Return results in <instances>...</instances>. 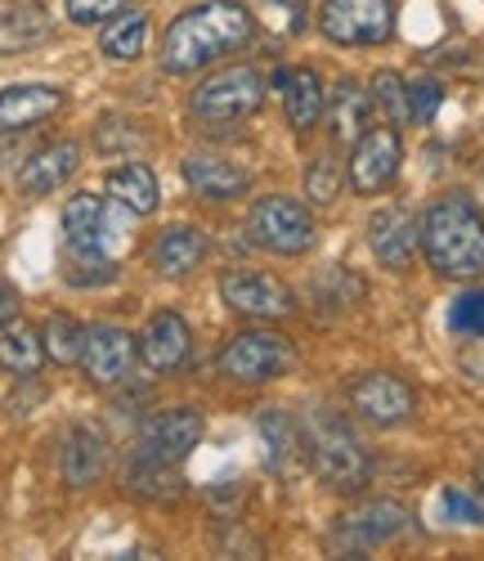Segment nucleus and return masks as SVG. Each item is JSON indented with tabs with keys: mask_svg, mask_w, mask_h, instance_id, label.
I'll use <instances>...</instances> for the list:
<instances>
[{
	"mask_svg": "<svg viewBox=\"0 0 484 561\" xmlns=\"http://www.w3.org/2000/svg\"><path fill=\"white\" fill-rule=\"evenodd\" d=\"M256 36V19L238 0H207L198 10H184L162 36V68L171 77H193L207 64L242 50Z\"/></svg>",
	"mask_w": 484,
	"mask_h": 561,
	"instance_id": "nucleus-1",
	"label": "nucleus"
},
{
	"mask_svg": "<svg viewBox=\"0 0 484 561\" xmlns=\"http://www.w3.org/2000/svg\"><path fill=\"white\" fill-rule=\"evenodd\" d=\"M422 256L445 278H480L484 274V216L466 194H445L426 207Z\"/></svg>",
	"mask_w": 484,
	"mask_h": 561,
	"instance_id": "nucleus-2",
	"label": "nucleus"
},
{
	"mask_svg": "<svg viewBox=\"0 0 484 561\" xmlns=\"http://www.w3.org/2000/svg\"><path fill=\"white\" fill-rule=\"evenodd\" d=\"M306 458L319 472V481L336 494H359L372 481V454L355 436V427L332 409H310L306 417Z\"/></svg>",
	"mask_w": 484,
	"mask_h": 561,
	"instance_id": "nucleus-3",
	"label": "nucleus"
},
{
	"mask_svg": "<svg viewBox=\"0 0 484 561\" xmlns=\"http://www.w3.org/2000/svg\"><path fill=\"white\" fill-rule=\"evenodd\" d=\"M297 364V346L292 337L283 333H269V329H256V333H238L224 342L216 368L224 373L229 382H242V387H265L274 378H283L287 368Z\"/></svg>",
	"mask_w": 484,
	"mask_h": 561,
	"instance_id": "nucleus-4",
	"label": "nucleus"
},
{
	"mask_svg": "<svg viewBox=\"0 0 484 561\" xmlns=\"http://www.w3.org/2000/svg\"><path fill=\"white\" fill-rule=\"evenodd\" d=\"M261 104H265V81L256 68H224L188 95V113L207 126H233L261 113Z\"/></svg>",
	"mask_w": 484,
	"mask_h": 561,
	"instance_id": "nucleus-5",
	"label": "nucleus"
},
{
	"mask_svg": "<svg viewBox=\"0 0 484 561\" xmlns=\"http://www.w3.org/2000/svg\"><path fill=\"white\" fill-rule=\"evenodd\" d=\"M252 239L274 252V256H306L314 243H319V229H314V216L306 203L287 198V194H269L252 207Z\"/></svg>",
	"mask_w": 484,
	"mask_h": 561,
	"instance_id": "nucleus-6",
	"label": "nucleus"
},
{
	"mask_svg": "<svg viewBox=\"0 0 484 561\" xmlns=\"http://www.w3.org/2000/svg\"><path fill=\"white\" fill-rule=\"evenodd\" d=\"M319 32L332 45H385L395 36V0H323Z\"/></svg>",
	"mask_w": 484,
	"mask_h": 561,
	"instance_id": "nucleus-7",
	"label": "nucleus"
},
{
	"mask_svg": "<svg viewBox=\"0 0 484 561\" xmlns=\"http://www.w3.org/2000/svg\"><path fill=\"white\" fill-rule=\"evenodd\" d=\"M400 162H404V139L395 126H372L364 130L355 145H350V162H346V180L350 190L372 198L381 190H391L395 175H400Z\"/></svg>",
	"mask_w": 484,
	"mask_h": 561,
	"instance_id": "nucleus-8",
	"label": "nucleus"
},
{
	"mask_svg": "<svg viewBox=\"0 0 484 561\" xmlns=\"http://www.w3.org/2000/svg\"><path fill=\"white\" fill-rule=\"evenodd\" d=\"M408 522H413V517H408L404 503H395V499H368V503H359L355 512H346V517L336 522L332 548H336V552H350V557L372 552V548H381V543L400 539V535L408 530Z\"/></svg>",
	"mask_w": 484,
	"mask_h": 561,
	"instance_id": "nucleus-9",
	"label": "nucleus"
},
{
	"mask_svg": "<svg viewBox=\"0 0 484 561\" xmlns=\"http://www.w3.org/2000/svg\"><path fill=\"white\" fill-rule=\"evenodd\" d=\"M220 301L247 319H287L297 314V297L283 278L265 274V270H224L220 274Z\"/></svg>",
	"mask_w": 484,
	"mask_h": 561,
	"instance_id": "nucleus-10",
	"label": "nucleus"
},
{
	"mask_svg": "<svg viewBox=\"0 0 484 561\" xmlns=\"http://www.w3.org/2000/svg\"><path fill=\"white\" fill-rule=\"evenodd\" d=\"M135 355H139V342L117 329V323H94L85 329V346H81V373L90 378V387H122L135 368Z\"/></svg>",
	"mask_w": 484,
	"mask_h": 561,
	"instance_id": "nucleus-11",
	"label": "nucleus"
},
{
	"mask_svg": "<svg viewBox=\"0 0 484 561\" xmlns=\"http://www.w3.org/2000/svg\"><path fill=\"white\" fill-rule=\"evenodd\" d=\"M350 409L368 427H400L413 417L417 396L400 373H364V378L350 387Z\"/></svg>",
	"mask_w": 484,
	"mask_h": 561,
	"instance_id": "nucleus-12",
	"label": "nucleus"
},
{
	"mask_svg": "<svg viewBox=\"0 0 484 561\" xmlns=\"http://www.w3.org/2000/svg\"><path fill=\"white\" fill-rule=\"evenodd\" d=\"M203 440V413L198 409H166L153 413L149 423L139 427V458H153V462H184Z\"/></svg>",
	"mask_w": 484,
	"mask_h": 561,
	"instance_id": "nucleus-13",
	"label": "nucleus"
},
{
	"mask_svg": "<svg viewBox=\"0 0 484 561\" xmlns=\"http://www.w3.org/2000/svg\"><path fill=\"white\" fill-rule=\"evenodd\" d=\"M368 248L385 270H408L413 256L422 252V220L400 203L372 211L368 216Z\"/></svg>",
	"mask_w": 484,
	"mask_h": 561,
	"instance_id": "nucleus-14",
	"label": "nucleus"
},
{
	"mask_svg": "<svg viewBox=\"0 0 484 561\" xmlns=\"http://www.w3.org/2000/svg\"><path fill=\"white\" fill-rule=\"evenodd\" d=\"M135 342H139V359L149 364L153 373L184 368V359L193 351V333H188V323L175 310H158L149 323H143V333Z\"/></svg>",
	"mask_w": 484,
	"mask_h": 561,
	"instance_id": "nucleus-15",
	"label": "nucleus"
},
{
	"mask_svg": "<svg viewBox=\"0 0 484 561\" xmlns=\"http://www.w3.org/2000/svg\"><path fill=\"white\" fill-rule=\"evenodd\" d=\"M274 90H283V108H287V122L292 130H314L327 113V90H323V77L314 68H278Z\"/></svg>",
	"mask_w": 484,
	"mask_h": 561,
	"instance_id": "nucleus-16",
	"label": "nucleus"
},
{
	"mask_svg": "<svg viewBox=\"0 0 484 561\" xmlns=\"http://www.w3.org/2000/svg\"><path fill=\"white\" fill-rule=\"evenodd\" d=\"M64 243L72 256H108V207L100 194H72L64 207Z\"/></svg>",
	"mask_w": 484,
	"mask_h": 561,
	"instance_id": "nucleus-17",
	"label": "nucleus"
},
{
	"mask_svg": "<svg viewBox=\"0 0 484 561\" xmlns=\"http://www.w3.org/2000/svg\"><path fill=\"white\" fill-rule=\"evenodd\" d=\"M64 104H68V95L59 85H5L0 90V135L50 122Z\"/></svg>",
	"mask_w": 484,
	"mask_h": 561,
	"instance_id": "nucleus-18",
	"label": "nucleus"
},
{
	"mask_svg": "<svg viewBox=\"0 0 484 561\" xmlns=\"http://www.w3.org/2000/svg\"><path fill=\"white\" fill-rule=\"evenodd\" d=\"M77 167H81V149L72 145V139L45 145V149H36V153L23 162V171H19V190H23L27 198H45V194L64 190V180H72Z\"/></svg>",
	"mask_w": 484,
	"mask_h": 561,
	"instance_id": "nucleus-19",
	"label": "nucleus"
},
{
	"mask_svg": "<svg viewBox=\"0 0 484 561\" xmlns=\"http://www.w3.org/2000/svg\"><path fill=\"white\" fill-rule=\"evenodd\" d=\"M104 462H108V440H104V432L77 423V427L64 436L59 467H64V481H68L72 490H90L94 481L104 477Z\"/></svg>",
	"mask_w": 484,
	"mask_h": 561,
	"instance_id": "nucleus-20",
	"label": "nucleus"
},
{
	"mask_svg": "<svg viewBox=\"0 0 484 561\" xmlns=\"http://www.w3.org/2000/svg\"><path fill=\"white\" fill-rule=\"evenodd\" d=\"M184 180H188L193 194H203L211 203H233V198L247 194V184H252L242 167H233L224 158H211V153H193L184 162Z\"/></svg>",
	"mask_w": 484,
	"mask_h": 561,
	"instance_id": "nucleus-21",
	"label": "nucleus"
},
{
	"mask_svg": "<svg viewBox=\"0 0 484 561\" xmlns=\"http://www.w3.org/2000/svg\"><path fill=\"white\" fill-rule=\"evenodd\" d=\"M203 256H207V233H198L193 225H171V229H162L158 243H153V252H149L153 270L166 274V278L193 274V270L203 265Z\"/></svg>",
	"mask_w": 484,
	"mask_h": 561,
	"instance_id": "nucleus-22",
	"label": "nucleus"
},
{
	"mask_svg": "<svg viewBox=\"0 0 484 561\" xmlns=\"http://www.w3.org/2000/svg\"><path fill=\"white\" fill-rule=\"evenodd\" d=\"M55 32V19L45 14L36 0H19V5L0 10V55H23L45 45Z\"/></svg>",
	"mask_w": 484,
	"mask_h": 561,
	"instance_id": "nucleus-23",
	"label": "nucleus"
},
{
	"mask_svg": "<svg viewBox=\"0 0 484 561\" xmlns=\"http://www.w3.org/2000/svg\"><path fill=\"white\" fill-rule=\"evenodd\" d=\"M368 113H372V95L359 81H336L332 100H327V122H332V139L336 145H355L368 130Z\"/></svg>",
	"mask_w": 484,
	"mask_h": 561,
	"instance_id": "nucleus-24",
	"label": "nucleus"
},
{
	"mask_svg": "<svg viewBox=\"0 0 484 561\" xmlns=\"http://www.w3.org/2000/svg\"><path fill=\"white\" fill-rule=\"evenodd\" d=\"M45 364V337L23 319H10L0 329V368L14 373V378H36Z\"/></svg>",
	"mask_w": 484,
	"mask_h": 561,
	"instance_id": "nucleus-25",
	"label": "nucleus"
},
{
	"mask_svg": "<svg viewBox=\"0 0 484 561\" xmlns=\"http://www.w3.org/2000/svg\"><path fill=\"white\" fill-rule=\"evenodd\" d=\"M108 198H117V203H122L126 211H135V216H153L158 203H162L158 175L143 167V162H126V167H117V171L108 175Z\"/></svg>",
	"mask_w": 484,
	"mask_h": 561,
	"instance_id": "nucleus-26",
	"label": "nucleus"
},
{
	"mask_svg": "<svg viewBox=\"0 0 484 561\" xmlns=\"http://www.w3.org/2000/svg\"><path fill=\"white\" fill-rule=\"evenodd\" d=\"M126 490L139 494V499H149V503H171L184 494V481L175 472V462H153V458H130L126 467Z\"/></svg>",
	"mask_w": 484,
	"mask_h": 561,
	"instance_id": "nucleus-27",
	"label": "nucleus"
},
{
	"mask_svg": "<svg viewBox=\"0 0 484 561\" xmlns=\"http://www.w3.org/2000/svg\"><path fill=\"white\" fill-rule=\"evenodd\" d=\"M256 427H261V440H265V449H269V467H278V472H287V467H292V462L306 454L301 427H297L283 409H261Z\"/></svg>",
	"mask_w": 484,
	"mask_h": 561,
	"instance_id": "nucleus-28",
	"label": "nucleus"
},
{
	"mask_svg": "<svg viewBox=\"0 0 484 561\" xmlns=\"http://www.w3.org/2000/svg\"><path fill=\"white\" fill-rule=\"evenodd\" d=\"M143 41H149V19H143L139 10H117L104 32H100V45H104V55L117 59V64H130L143 55Z\"/></svg>",
	"mask_w": 484,
	"mask_h": 561,
	"instance_id": "nucleus-29",
	"label": "nucleus"
},
{
	"mask_svg": "<svg viewBox=\"0 0 484 561\" xmlns=\"http://www.w3.org/2000/svg\"><path fill=\"white\" fill-rule=\"evenodd\" d=\"M372 108H381L385 126H404L413 122V108H408V81L400 72H377L372 77Z\"/></svg>",
	"mask_w": 484,
	"mask_h": 561,
	"instance_id": "nucleus-30",
	"label": "nucleus"
},
{
	"mask_svg": "<svg viewBox=\"0 0 484 561\" xmlns=\"http://www.w3.org/2000/svg\"><path fill=\"white\" fill-rule=\"evenodd\" d=\"M45 355L55 364H81V346H85V329L72 319V314H50L45 323Z\"/></svg>",
	"mask_w": 484,
	"mask_h": 561,
	"instance_id": "nucleus-31",
	"label": "nucleus"
},
{
	"mask_svg": "<svg viewBox=\"0 0 484 561\" xmlns=\"http://www.w3.org/2000/svg\"><path fill=\"white\" fill-rule=\"evenodd\" d=\"M342 180H346L342 162H336L332 153H319V158L310 162V171H306V198L319 203V207L336 203V194H342Z\"/></svg>",
	"mask_w": 484,
	"mask_h": 561,
	"instance_id": "nucleus-32",
	"label": "nucleus"
},
{
	"mask_svg": "<svg viewBox=\"0 0 484 561\" xmlns=\"http://www.w3.org/2000/svg\"><path fill=\"white\" fill-rule=\"evenodd\" d=\"M64 278L72 288H100V284H113V278H117V261L113 256H72L68 252Z\"/></svg>",
	"mask_w": 484,
	"mask_h": 561,
	"instance_id": "nucleus-33",
	"label": "nucleus"
},
{
	"mask_svg": "<svg viewBox=\"0 0 484 561\" xmlns=\"http://www.w3.org/2000/svg\"><path fill=\"white\" fill-rule=\"evenodd\" d=\"M440 507H445V517L458 522V526H484V490H462V485H449L440 494Z\"/></svg>",
	"mask_w": 484,
	"mask_h": 561,
	"instance_id": "nucleus-34",
	"label": "nucleus"
},
{
	"mask_svg": "<svg viewBox=\"0 0 484 561\" xmlns=\"http://www.w3.org/2000/svg\"><path fill=\"white\" fill-rule=\"evenodd\" d=\"M440 104H445V85L435 81V77H417V81H408V108H413V122H417V126L435 122Z\"/></svg>",
	"mask_w": 484,
	"mask_h": 561,
	"instance_id": "nucleus-35",
	"label": "nucleus"
},
{
	"mask_svg": "<svg viewBox=\"0 0 484 561\" xmlns=\"http://www.w3.org/2000/svg\"><path fill=\"white\" fill-rule=\"evenodd\" d=\"M449 329L462 337H484V293H462L449 310Z\"/></svg>",
	"mask_w": 484,
	"mask_h": 561,
	"instance_id": "nucleus-36",
	"label": "nucleus"
},
{
	"mask_svg": "<svg viewBox=\"0 0 484 561\" xmlns=\"http://www.w3.org/2000/svg\"><path fill=\"white\" fill-rule=\"evenodd\" d=\"M64 10L72 23L90 27V23H100V19H113L117 10H126V0H64Z\"/></svg>",
	"mask_w": 484,
	"mask_h": 561,
	"instance_id": "nucleus-37",
	"label": "nucleus"
},
{
	"mask_svg": "<svg viewBox=\"0 0 484 561\" xmlns=\"http://www.w3.org/2000/svg\"><path fill=\"white\" fill-rule=\"evenodd\" d=\"M10 319H19V293L10 278H0V329H5Z\"/></svg>",
	"mask_w": 484,
	"mask_h": 561,
	"instance_id": "nucleus-38",
	"label": "nucleus"
},
{
	"mask_svg": "<svg viewBox=\"0 0 484 561\" xmlns=\"http://www.w3.org/2000/svg\"><path fill=\"white\" fill-rule=\"evenodd\" d=\"M278 5H287V10H292V14H301V0H278Z\"/></svg>",
	"mask_w": 484,
	"mask_h": 561,
	"instance_id": "nucleus-39",
	"label": "nucleus"
},
{
	"mask_svg": "<svg viewBox=\"0 0 484 561\" xmlns=\"http://www.w3.org/2000/svg\"><path fill=\"white\" fill-rule=\"evenodd\" d=\"M480 490H484V462H480Z\"/></svg>",
	"mask_w": 484,
	"mask_h": 561,
	"instance_id": "nucleus-40",
	"label": "nucleus"
}]
</instances>
